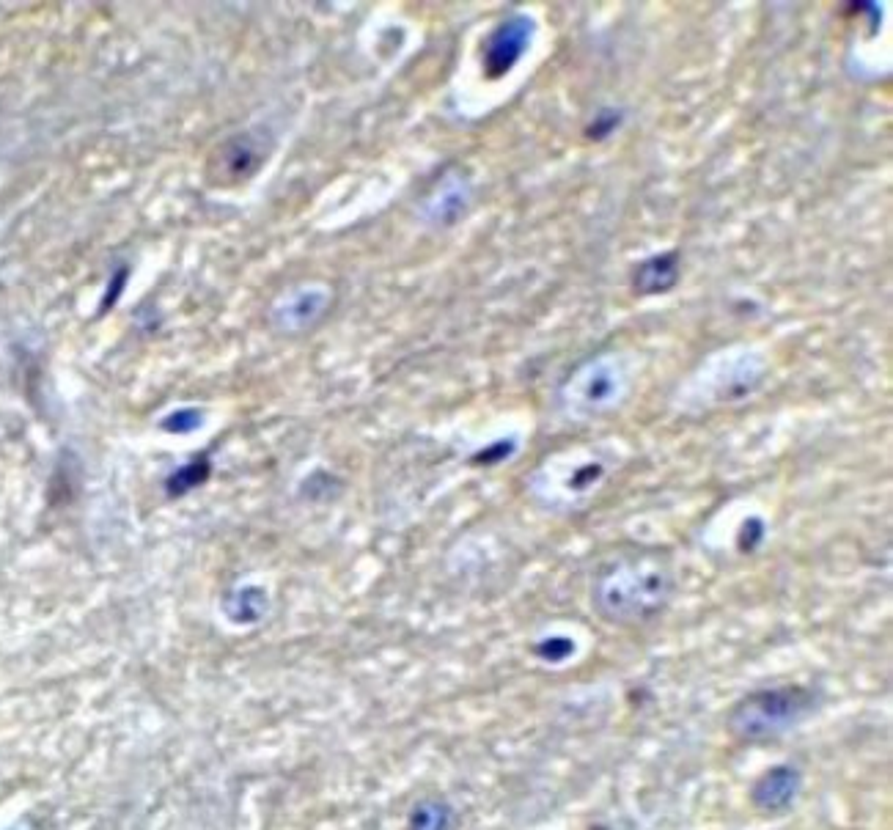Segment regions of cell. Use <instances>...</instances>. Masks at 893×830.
I'll return each instance as SVG.
<instances>
[{"label":"cell","mask_w":893,"mask_h":830,"mask_svg":"<svg viewBox=\"0 0 893 830\" xmlns=\"http://www.w3.org/2000/svg\"><path fill=\"white\" fill-rule=\"evenodd\" d=\"M676 578L660 550H621L602 561L591 583V605L616 627H646L674 600Z\"/></svg>","instance_id":"cell-1"},{"label":"cell","mask_w":893,"mask_h":830,"mask_svg":"<svg viewBox=\"0 0 893 830\" xmlns=\"http://www.w3.org/2000/svg\"><path fill=\"white\" fill-rule=\"evenodd\" d=\"M819 707V696L803 685H778V688H759L742 696L729 710L726 729L740 743H773L795 726L814 715Z\"/></svg>","instance_id":"cell-2"},{"label":"cell","mask_w":893,"mask_h":830,"mask_svg":"<svg viewBox=\"0 0 893 830\" xmlns=\"http://www.w3.org/2000/svg\"><path fill=\"white\" fill-rule=\"evenodd\" d=\"M621 394H624V377L619 366L608 358H594L586 366H580L561 391V396H567L572 405L594 413L616 405Z\"/></svg>","instance_id":"cell-3"},{"label":"cell","mask_w":893,"mask_h":830,"mask_svg":"<svg viewBox=\"0 0 893 830\" xmlns=\"http://www.w3.org/2000/svg\"><path fill=\"white\" fill-rule=\"evenodd\" d=\"M534 31L536 25L528 14H514L490 33L487 47H484V72L490 80L509 75L514 66L520 64V58L531 47Z\"/></svg>","instance_id":"cell-4"},{"label":"cell","mask_w":893,"mask_h":830,"mask_svg":"<svg viewBox=\"0 0 893 830\" xmlns=\"http://www.w3.org/2000/svg\"><path fill=\"white\" fill-rule=\"evenodd\" d=\"M800 789H803V773L795 765H778L767 770L762 778H756L751 803L764 814H781L795 806Z\"/></svg>","instance_id":"cell-5"},{"label":"cell","mask_w":893,"mask_h":830,"mask_svg":"<svg viewBox=\"0 0 893 830\" xmlns=\"http://www.w3.org/2000/svg\"><path fill=\"white\" fill-rule=\"evenodd\" d=\"M682 273V259L676 251L654 253L649 259H643L635 273H632V286L638 295H665L671 292Z\"/></svg>","instance_id":"cell-6"},{"label":"cell","mask_w":893,"mask_h":830,"mask_svg":"<svg viewBox=\"0 0 893 830\" xmlns=\"http://www.w3.org/2000/svg\"><path fill=\"white\" fill-rule=\"evenodd\" d=\"M454 822V811L443 800H421L410 814V830H448Z\"/></svg>","instance_id":"cell-7"},{"label":"cell","mask_w":893,"mask_h":830,"mask_svg":"<svg viewBox=\"0 0 893 830\" xmlns=\"http://www.w3.org/2000/svg\"><path fill=\"white\" fill-rule=\"evenodd\" d=\"M264 608H267V597H264L262 589H253V586H245V589L237 591L234 597V608L229 611L231 619L237 622H256L262 619Z\"/></svg>","instance_id":"cell-8"},{"label":"cell","mask_w":893,"mask_h":830,"mask_svg":"<svg viewBox=\"0 0 893 830\" xmlns=\"http://www.w3.org/2000/svg\"><path fill=\"white\" fill-rule=\"evenodd\" d=\"M619 124H621V113H616V110H602V113H597V119L589 124V138H594V141H605L610 132L619 130Z\"/></svg>","instance_id":"cell-9"}]
</instances>
